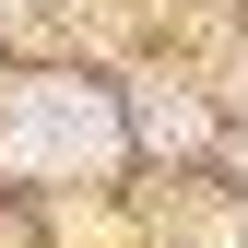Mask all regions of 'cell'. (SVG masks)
Returning a JSON list of instances; mask_svg holds the SVG:
<instances>
[{
  "mask_svg": "<svg viewBox=\"0 0 248 248\" xmlns=\"http://www.w3.org/2000/svg\"><path fill=\"white\" fill-rule=\"evenodd\" d=\"M107 107L83 95V83H24L12 95V130H0V154L12 166H83V154H107Z\"/></svg>",
  "mask_w": 248,
  "mask_h": 248,
  "instance_id": "6da1fadb",
  "label": "cell"
}]
</instances>
